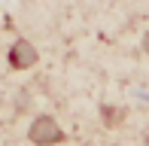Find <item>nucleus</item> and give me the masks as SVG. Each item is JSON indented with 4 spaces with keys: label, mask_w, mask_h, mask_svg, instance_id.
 <instances>
[{
    "label": "nucleus",
    "mask_w": 149,
    "mask_h": 146,
    "mask_svg": "<svg viewBox=\"0 0 149 146\" xmlns=\"http://www.w3.org/2000/svg\"><path fill=\"white\" fill-rule=\"evenodd\" d=\"M28 137H31L33 143H40V146H49V143L61 140V128L55 125V119H49V116H40L37 122L31 125Z\"/></svg>",
    "instance_id": "f257e3e1"
},
{
    "label": "nucleus",
    "mask_w": 149,
    "mask_h": 146,
    "mask_svg": "<svg viewBox=\"0 0 149 146\" xmlns=\"http://www.w3.org/2000/svg\"><path fill=\"white\" fill-rule=\"evenodd\" d=\"M33 61H37L33 46L24 43V40H18V43H15V52H12V64H15V67H24V64H33Z\"/></svg>",
    "instance_id": "f03ea898"
},
{
    "label": "nucleus",
    "mask_w": 149,
    "mask_h": 146,
    "mask_svg": "<svg viewBox=\"0 0 149 146\" xmlns=\"http://www.w3.org/2000/svg\"><path fill=\"white\" fill-rule=\"evenodd\" d=\"M143 46H146V52H149V31H146V37H143Z\"/></svg>",
    "instance_id": "7ed1b4c3"
}]
</instances>
